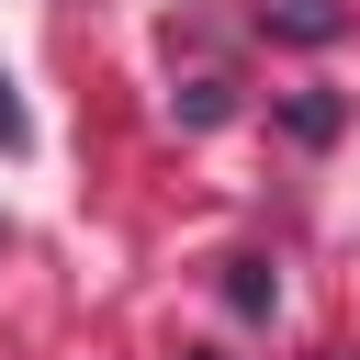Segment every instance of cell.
<instances>
[{
  "label": "cell",
  "mask_w": 360,
  "mask_h": 360,
  "mask_svg": "<svg viewBox=\"0 0 360 360\" xmlns=\"http://www.w3.org/2000/svg\"><path fill=\"white\" fill-rule=\"evenodd\" d=\"M259 22L292 34V45H326V34H338V0H259Z\"/></svg>",
  "instance_id": "6da1fadb"
},
{
  "label": "cell",
  "mask_w": 360,
  "mask_h": 360,
  "mask_svg": "<svg viewBox=\"0 0 360 360\" xmlns=\"http://www.w3.org/2000/svg\"><path fill=\"white\" fill-rule=\"evenodd\" d=\"M0 146H22V101H11V79H0Z\"/></svg>",
  "instance_id": "7a4b0ae2"
}]
</instances>
